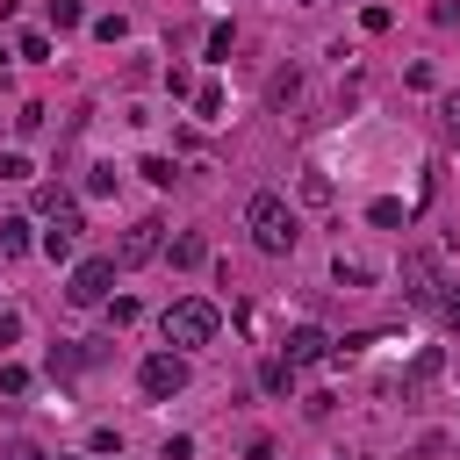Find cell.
Returning a JSON list of instances; mask_svg holds the SVG:
<instances>
[{
    "instance_id": "obj_3",
    "label": "cell",
    "mask_w": 460,
    "mask_h": 460,
    "mask_svg": "<svg viewBox=\"0 0 460 460\" xmlns=\"http://www.w3.org/2000/svg\"><path fill=\"white\" fill-rule=\"evenodd\" d=\"M108 280H115V259H79V266H72V280H65V302L101 309V302H108Z\"/></svg>"
},
{
    "instance_id": "obj_6",
    "label": "cell",
    "mask_w": 460,
    "mask_h": 460,
    "mask_svg": "<svg viewBox=\"0 0 460 460\" xmlns=\"http://www.w3.org/2000/svg\"><path fill=\"white\" fill-rule=\"evenodd\" d=\"M158 244H165V223H158V216H144V223H129V230H122V244H115V266H144Z\"/></svg>"
},
{
    "instance_id": "obj_18",
    "label": "cell",
    "mask_w": 460,
    "mask_h": 460,
    "mask_svg": "<svg viewBox=\"0 0 460 460\" xmlns=\"http://www.w3.org/2000/svg\"><path fill=\"white\" fill-rule=\"evenodd\" d=\"M259 381H266L273 395H288V381H295V367H288V359H266V367H259Z\"/></svg>"
},
{
    "instance_id": "obj_2",
    "label": "cell",
    "mask_w": 460,
    "mask_h": 460,
    "mask_svg": "<svg viewBox=\"0 0 460 460\" xmlns=\"http://www.w3.org/2000/svg\"><path fill=\"white\" fill-rule=\"evenodd\" d=\"M216 302H201V295H180V302H165V316H158V331H165V345L172 352H194V345H208L216 338Z\"/></svg>"
},
{
    "instance_id": "obj_26",
    "label": "cell",
    "mask_w": 460,
    "mask_h": 460,
    "mask_svg": "<svg viewBox=\"0 0 460 460\" xmlns=\"http://www.w3.org/2000/svg\"><path fill=\"white\" fill-rule=\"evenodd\" d=\"M158 460H194V438H187V431H172V438L158 446Z\"/></svg>"
},
{
    "instance_id": "obj_10",
    "label": "cell",
    "mask_w": 460,
    "mask_h": 460,
    "mask_svg": "<svg viewBox=\"0 0 460 460\" xmlns=\"http://www.w3.org/2000/svg\"><path fill=\"white\" fill-rule=\"evenodd\" d=\"M29 244H36V223H29V216H7V223H0V259H14V252H29Z\"/></svg>"
},
{
    "instance_id": "obj_1",
    "label": "cell",
    "mask_w": 460,
    "mask_h": 460,
    "mask_svg": "<svg viewBox=\"0 0 460 460\" xmlns=\"http://www.w3.org/2000/svg\"><path fill=\"white\" fill-rule=\"evenodd\" d=\"M244 230H252V244H259L266 259H288V252L302 244V216H295L280 194H252V201H244Z\"/></svg>"
},
{
    "instance_id": "obj_12",
    "label": "cell",
    "mask_w": 460,
    "mask_h": 460,
    "mask_svg": "<svg viewBox=\"0 0 460 460\" xmlns=\"http://www.w3.org/2000/svg\"><path fill=\"white\" fill-rule=\"evenodd\" d=\"M187 101H194V115H201V122H223V86H216V79H201Z\"/></svg>"
},
{
    "instance_id": "obj_16",
    "label": "cell",
    "mask_w": 460,
    "mask_h": 460,
    "mask_svg": "<svg viewBox=\"0 0 460 460\" xmlns=\"http://www.w3.org/2000/svg\"><path fill=\"white\" fill-rule=\"evenodd\" d=\"M14 58H29V65H43V58H50V36H43V29H29V36L14 43Z\"/></svg>"
},
{
    "instance_id": "obj_7",
    "label": "cell",
    "mask_w": 460,
    "mask_h": 460,
    "mask_svg": "<svg viewBox=\"0 0 460 460\" xmlns=\"http://www.w3.org/2000/svg\"><path fill=\"white\" fill-rule=\"evenodd\" d=\"M280 359H288V367H316V359H331V338H323L316 323H295V331L280 338Z\"/></svg>"
},
{
    "instance_id": "obj_21",
    "label": "cell",
    "mask_w": 460,
    "mask_h": 460,
    "mask_svg": "<svg viewBox=\"0 0 460 460\" xmlns=\"http://www.w3.org/2000/svg\"><path fill=\"white\" fill-rule=\"evenodd\" d=\"M302 201L323 208V201H331V180H323V172H302Z\"/></svg>"
},
{
    "instance_id": "obj_23",
    "label": "cell",
    "mask_w": 460,
    "mask_h": 460,
    "mask_svg": "<svg viewBox=\"0 0 460 460\" xmlns=\"http://www.w3.org/2000/svg\"><path fill=\"white\" fill-rule=\"evenodd\" d=\"M93 36H101V43H122V36H129V22H122V14H101V22H93Z\"/></svg>"
},
{
    "instance_id": "obj_22",
    "label": "cell",
    "mask_w": 460,
    "mask_h": 460,
    "mask_svg": "<svg viewBox=\"0 0 460 460\" xmlns=\"http://www.w3.org/2000/svg\"><path fill=\"white\" fill-rule=\"evenodd\" d=\"M0 395H29V367L7 359V367H0Z\"/></svg>"
},
{
    "instance_id": "obj_24",
    "label": "cell",
    "mask_w": 460,
    "mask_h": 460,
    "mask_svg": "<svg viewBox=\"0 0 460 460\" xmlns=\"http://www.w3.org/2000/svg\"><path fill=\"white\" fill-rule=\"evenodd\" d=\"M230 43H237V36H230V22H216V29H208V58L223 65V58H230Z\"/></svg>"
},
{
    "instance_id": "obj_5",
    "label": "cell",
    "mask_w": 460,
    "mask_h": 460,
    "mask_svg": "<svg viewBox=\"0 0 460 460\" xmlns=\"http://www.w3.org/2000/svg\"><path fill=\"white\" fill-rule=\"evenodd\" d=\"M137 381H144V395H158V402H165V395H180V388H187V359H180V352H151V359L137 367Z\"/></svg>"
},
{
    "instance_id": "obj_14",
    "label": "cell",
    "mask_w": 460,
    "mask_h": 460,
    "mask_svg": "<svg viewBox=\"0 0 460 460\" xmlns=\"http://www.w3.org/2000/svg\"><path fill=\"white\" fill-rule=\"evenodd\" d=\"M367 223H381V230H410V208H402V201H374Z\"/></svg>"
},
{
    "instance_id": "obj_28",
    "label": "cell",
    "mask_w": 460,
    "mask_h": 460,
    "mask_svg": "<svg viewBox=\"0 0 460 460\" xmlns=\"http://www.w3.org/2000/svg\"><path fill=\"white\" fill-rule=\"evenodd\" d=\"M86 194H115V165H93L86 172Z\"/></svg>"
},
{
    "instance_id": "obj_4",
    "label": "cell",
    "mask_w": 460,
    "mask_h": 460,
    "mask_svg": "<svg viewBox=\"0 0 460 460\" xmlns=\"http://www.w3.org/2000/svg\"><path fill=\"white\" fill-rule=\"evenodd\" d=\"M79 230H86V223H79V208H72V201H58V208H50V230L36 237V244H43V259H50V266H58V259H72V252H79Z\"/></svg>"
},
{
    "instance_id": "obj_29",
    "label": "cell",
    "mask_w": 460,
    "mask_h": 460,
    "mask_svg": "<svg viewBox=\"0 0 460 460\" xmlns=\"http://www.w3.org/2000/svg\"><path fill=\"white\" fill-rule=\"evenodd\" d=\"M108 323H115V331H122V323H137V302H129V295H115V302H108Z\"/></svg>"
},
{
    "instance_id": "obj_25",
    "label": "cell",
    "mask_w": 460,
    "mask_h": 460,
    "mask_svg": "<svg viewBox=\"0 0 460 460\" xmlns=\"http://www.w3.org/2000/svg\"><path fill=\"white\" fill-rule=\"evenodd\" d=\"M137 172H144V180H151V187H172V158H144V165H137Z\"/></svg>"
},
{
    "instance_id": "obj_19",
    "label": "cell",
    "mask_w": 460,
    "mask_h": 460,
    "mask_svg": "<svg viewBox=\"0 0 460 460\" xmlns=\"http://www.w3.org/2000/svg\"><path fill=\"white\" fill-rule=\"evenodd\" d=\"M0 180H36V165H29V151H0Z\"/></svg>"
},
{
    "instance_id": "obj_31",
    "label": "cell",
    "mask_w": 460,
    "mask_h": 460,
    "mask_svg": "<svg viewBox=\"0 0 460 460\" xmlns=\"http://www.w3.org/2000/svg\"><path fill=\"white\" fill-rule=\"evenodd\" d=\"M7 460H50V453H43V446H29V438H14V446H7Z\"/></svg>"
},
{
    "instance_id": "obj_11",
    "label": "cell",
    "mask_w": 460,
    "mask_h": 460,
    "mask_svg": "<svg viewBox=\"0 0 460 460\" xmlns=\"http://www.w3.org/2000/svg\"><path fill=\"white\" fill-rule=\"evenodd\" d=\"M165 252H172V266H201V259H208V237H201V230H180Z\"/></svg>"
},
{
    "instance_id": "obj_27",
    "label": "cell",
    "mask_w": 460,
    "mask_h": 460,
    "mask_svg": "<svg viewBox=\"0 0 460 460\" xmlns=\"http://www.w3.org/2000/svg\"><path fill=\"white\" fill-rule=\"evenodd\" d=\"M438 316L460 331V280H446V295H438Z\"/></svg>"
},
{
    "instance_id": "obj_15",
    "label": "cell",
    "mask_w": 460,
    "mask_h": 460,
    "mask_svg": "<svg viewBox=\"0 0 460 460\" xmlns=\"http://www.w3.org/2000/svg\"><path fill=\"white\" fill-rule=\"evenodd\" d=\"M79 22H86V7H79V0H50V29H58V36H65V29H79Z\"/></svg>"
},
{
    "instance_id": "obj_9",
    "label": "cell",
    "mask_w": 460,
    "mask_h": 460,
    "mask_svg": "<svg viewBox=\"0 0 460 460\" xmlns=\"http://www.w3.org/2000/svg\"><path fill=\"white\" fill-rule=\"evenodd\" d=\"M266 101H273V108H295V101H302V72H295V65H280V72L266 79Z\"/></svg>"
},
{
    "instance_id": "obj_30",
    "label": "cell",
    "mask_w": 460,
    "mask_h": 460,
    "mask_svg": "<svg viewBox=\"0 0 460 460\" xmlns=\"http://www.w3.org/2000/svg\"><path fill=\"white\" fill-rule=\"evenodd\" d=\"M14 338H22V316H14V309H0V352H7Z\"/></svg>"
},
{
    "instance_id": "obj_17",
    "label": "cell",
    "mask_w": 460,
    "mask_h": 460,
    "mask_svg": "<svg viewBox=\"0 0 460 460\" xmlns=\"http://www.w3.org/2000/svg\"><path fill=\"white\" fill-rule=\"evenodd\" d=\"M367 280H374L367 259H338V288H367Z\"/></svg>"
},
{
    "instance_id": "obj_8",
    "label": "cell",
    "mask_w": 460,
    "mask_h": 460,
    "mask_svg": "<svg viewBox=\"0 0 460 460\" xmlns=\"http://www.w3.org/2000/svg\"><path fill=\"white\" fill-rule=\"evenodd\" d=\"M438 288H446V280H438L431 252H410V259H402V295H410V302H438Z\"/></svg>"
},
{
    "instance_id": "obj_20",
    "label": "cell",
    "mask_w": 460,
    "mask_h": 460,
    "mask_svg": "<svg viewBox=\"0 0 460 460\" xmlns=\"http://www.w3.org/2000/svg\"><path fill=\"white\" fill-rule=\"evenodd\" d=\"M438 129H446V144H460V93L438 101Z\"/></svg>"
},
{
    "instance_id": "obj_13",
    "label": "cell",
    "mask_w": 460,
    "mask_h": 460,
    "mask_svg": "<svg viewBox=\"0 0 460 460\" xmlns=\"http://www.w3.org/2000/svg\"><path fill=\"white\" fill-rule=\"evenodd\" d=\"M438 367H446V352H438V345H424V352L410 359V388H424V381H438Z\"/></svg>"
}]
</instances>
